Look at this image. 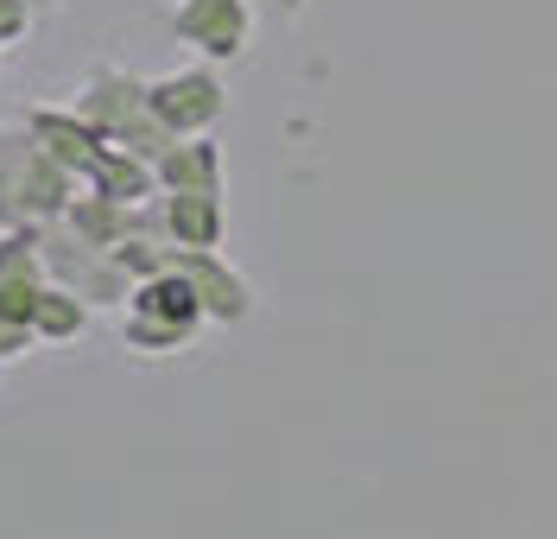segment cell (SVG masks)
Instances as JSON below:
<instances>
[{
    "label": "cell",
    "instance_id": "cell-8",
    "mask_svg": "<svg viewBox=\"0 0 557 539\" xmlns=\"http://www.w3.org/2000/svg\"><path fill=\"white\" fill-rule=\"evenodd\" d=\"M184 280L197 286V298H203V311H215V318H242L247 311V286L242 280H228L209 254H197V260H184Z\"/></svg>",
    "mask_w": 557,
    "mask_h": 539
},
{
    "label": "cell",
    "instance_id": "cell-1",
    "mask_svg": "<svg viewBox=\"0 0 557 539\" xmlns=\"http://www.w3.org/2000/svg\"><path fill=\"white\" fill-rule=\"evenodd\" d=\"M76 197V172H64L33 127H0V229H45Z\"/></svg>",
    "mask_w": 557,
    "mask_h": 539
},
{
    "label": "cell",
    "instance_id": "cell-2",
    "mask_svg": "<svg viewBox=\"0 0 557 539\" xmlns=\"http://www.w3.org/2000/svg\"><path fill=\"white\" fill-rule=\"evenodd\" d=\"M127 305H134V318H127L134 350H177L203 318V298L184 273H152L139 292H127Z\"/></svg>",
    "mask_w": 557,
    "mask_h": 539
},
{
    "label": "cell",
    "instance_id": "cell-5",
    "mask_svg": "<svg viewBox=\"0 0 557 539\" xmlns=\"http://www.w3.org/2000/svg\"><path fill=\"white\" fill-rule=\"evenodd\" d=\"M26 127H33V140L45 146L64 172H76V179H89V172H96V159H102V146H108L102 134L76 114V108H33V121H26Z\"/></svg>",
    "mask_w": 557,
    "mask_h": 539
},
{
    "label": "cell",
    "instance_id": "cell-9",
    "mask_svg": "<svg viewBox=\"0 0 557 539\" xmlns=\"http://www.w3.org/2000/svg\"><path fill=\"white\" fill-rule=\"evenodd\" d=\"M159 179L177 191H215V146H165L159 152Z\"/></svg>",
    "mask_w": 557,
    "mask_h": 539
},
{
    "label": "cell",
    "instance_id": "cell-10",
    "mask_svg": "<svg viewBox=\"0 0 557 539\" xmlns=\"http://www.w3.org/2000/svg\"><path fill=\"white\" fill-rule=\"evenodd\" d=\"M33 7H45V0H33Z\"/></svg>",
    "mask_w": 557,
    "mask_h": 539
},
{
    "label": "cell",
    "instance_id": "cell-7",
    "mask_svg": "<svg viewBox=\"0 0 557 539\" xmlns=\"http://www.w3.org/2000/svg\"><path fill=\"white\" fill-rule=\"evenodd\" d=\"M172 235L190 248H215V235H222L215 191H172Z\"/></svg>",
    "mask_w": 557,
    "mask_h": 539
},
{
    "label": "cell",
    "instance_id": "cell-6",
    "mask_svg": "<svg viewBox=\"0 0 557 539\" xmlns=\"http://www.w3.org/2000/svg\"><path fill=\"white\" fill-rule=\"evenodd\" d=\"M89 323V298H76L70 286H38L33 311H26V330H33V343H70L76 330Z\"/></svg>",
    "mask_w": 557,
    "mask_h": 539
},
{
    "label": "cell",
    "instance_id": "cell-4",
    "mask_svg": "<svg viewBox=\"0 0 557 539\" xmlns=\"http://www.w3.org/2000/svg\"><path fill=\"white\" fill-rule=\"evenodd\" d=\"M247 26H253L247 0H177L172 13V33L197 45L203 58H235L247 45Z\"/></svg>",
    "mask_w": 557,
    "mask_h": 539
},
{
    "label": "cell",
    "instance_id": "cell-3",
    "mask_svg": "<svg viewBox=\"0 0 557 539\" xmlns=\"http://www.w3.org/2000/svg\"><path fill=\"white\" fill-rule=\"evenodd\" d=\"M146 102H152L165 134H197L222 114V83L209 71H172L159 83H146Z\"/></svg>",
    "mask_w": 557,
    "mask_h": 539
}]
</instances>
